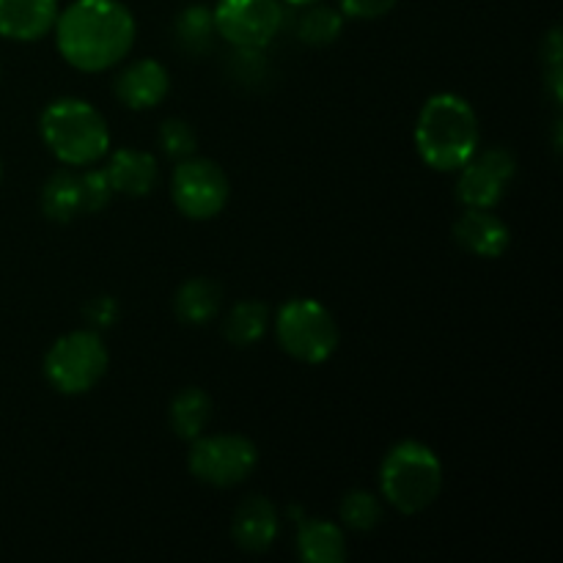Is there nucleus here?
Segmentation results:
<instances>
[{"instance_id":"nucleus-1","label":"nucleus","mask_w":563,"mask_h":563,"mask_svg":"<svg viewBox=\"0 0 563 563\" xmlns=\"http://www.w3.org/2000/svg\"><path fill=\"white\" fill-rule=\"evenodd\" d=\"M53 31L66 64L80 71H104L130 55L137 27L121 0H75L58 11Z\"/></svg>"},{"instance_id":"nucleus-2","label":"nucleus","mask_w":563,"mask_h":563,"mask_svg":"<svg viewBox=\"0 0 563 563\" xmlns=\"http://www.w3.org/2000/svg\"><path fill=\"white\" fill-rule=\"evenodd\" d=\"M416 146L434 170H460L478 152V119L460 93H434L418 113Z\"/></svg>"},{"instance_id":"nucleus-3","label":"nucleus","mask_w":563,"mask_h":563,"mask_svg":"<svg viewBox=\"0 0 563 563\" xmlns=\"http://www.w3.org/2000/svg\"><path fill=\"white\" fill-rule=\"evenodd\" d=\"M38 130H42V141L47 143L49 152L71 168L99 163L110 148L108 121L86 99H53L42 110Z\"/></svg>"},{"instance_id":"nucleus-4","label":"nucleus","mask_w":563,"mask_h":563,"mask_svg":"<svg viewBox=\"0 0 563 563\" xmlns=\"http://www.w3.org/2000/svg\"><path fill=\"white\" fill-rule=\"evenodd\" d=\"M379 489L396 511L421 515L443 489V462L429 445L418 440H401L383 460Z\"/></svg>"},{"instance_id":"nucleus-5","label":"nucleus","mask_w":563,"mask_h":563,"mask_svg":"<svg viewBox=\"0 0 563 563\" xmlns=\"http://www.w3.org/2000/svg\"><path fill=\"white\" fill-rule=\"evenodd\" d=\"M275 335L286 355L308 363V366L328 363L341 341V330L333 313L311 297H291L278 308Z\"/></svg>"},{"instance_id":"nucleus-6","label":"nucleus","mask_w":563,"mask_h":563,"mask_svg":"<svg viewBox=\"0 0 563 563\" xmlns=\"http://www.w3.org/2000/svg\"><path fill=\"white\" fill-rule=\"evenodd\" d=\"M108 346L97 330H75L49 346L44 357V377L58 394H88L108 372Z\"/></svg>"},{"instance_id":"nucleus-7","label":"nucleus","mask_w":563,"mask_h":563,"mask_svg":"<svg viewBox=\"0 0 563 563\" xmlns=\"http://www.w3.org/2000/svg\"><path fill=\"white\" fill-rule=\"evenodd\" d=\"M187 465L192 476L209 487H236L256 471L258 449L242 434H201L192 440Z\"/></svg>"},{"instance_id":"nucleus-8","label":"nucleus","mask_w":563,"mask_h":563,"mask_svg":"<svg viewBox=\"0 0 563 563\" xmlns=\"http://www.w3.org/2000/svg\"><path fill=\"white\" fill-rule=\"evenodd\" d=\"M174 203L185 218L212 220L225 209L231 196V185L225 170L218 163L203 157L179 159L170 179Z\"/></svg>"},{"instance_id":"nucleus-9","label":"nucleus","mask_w":563,"mask_h":563,"mask_svg":"<svg viewBox=\"0 0 563 563\" xmlns=\"http://www.w3.org/2000/svg\"><path fill=\"white\" fill-rule=\"evenodd\" d=\"M284 0H218L214 31L234 47L264 49L284 27Z\"/></svg>"},{"instance_id":"nucleus-10","label":"nucleus","mask_w":563,"mask_h":563,"mask_svg":"<svg viewBox=\"0 0 563 563\" xmlns=\"http://www.w3.org/2000/svg\"><path fill=\"white\" fill-rule=\"evenodd\" d=\"M517 176L515 154L506 148H489V152H476L460 168L456 179V198L465 207L493 209L504 201L511 181Z\"/></svg>"},{"instance_id":"nucleus-11","label":"nucleus","mask_w":563,"mask_h":563,"mask_svg":"<svg viewBox=\"0 0 563 563\" xmlns=\"http://www.w3.org/2000/svg\"><path fill=\"white\" fill-rule=\"evenodd\" d=\"M454 240L462 251L478 258H498L509 251L511 231L493 209L465 207L454 223Z\"/></svg>"},{"instance_id":"nucleus-12","label":"nucleus","mask_w":563,"mask_h":563,"mask_svg":"<svg viewBox=\"0 0 563 563\" xmlns=\"http://www.w3.org/2000/svg\"><path fill=\"white\" fill-rule=\"evenodd\" d=\"M170 91V75L159 60L137 58L115 77V97L130 110L157 108Z\"/></svg>"},{"instance_id":"nucleus-13","label":"nucleus","mask_w":563,"mask_h":563,"mask_svg":"<svg viewBox=\"0 0 563 563\" xmlns=\"http://www.w3.org/2000/svg\"><path fill=\"white\" fill-rule=\"evenodd\" d=\"M278 509L264 495H247L234 511L231 537L245 553H264L278 537Z\"/></svg>"},{"instance_id":"nucleus-14","label":"nucleus","mask_w":563,"mask_h":563,"mask_svg":"<svg viewBox=\"0 0 563 563\" xmlns=\"http://www.w3.org/2000/svg\"><path fill=\"white\" fill-rule=\"evenodd\" d=\"M58 0H0V36L38 42L58 20Z\"/></svg>"},{"instance_id":"nucleus-15","label":"nucleus","mask_w":563,"mask_h":563,"mask_svg":"<svg viewBox=\"0 0 563 563\" xmlns=\"http://www.w3.org/2000/svg\"><path fill=\"white\" fill-rule=\"evenodd\" d=\"M104 174H108L110 185H113V192L141 198L148 196L157 187L159 165L154 159V154L141 152V148H119L110 157Z\"/></svg>"},{"instance_id":"nucleus-16","label":"nucleus","mask_w":563,"mask_h":563,"mask_svg":"<svg viewBox=\"0 0 563 563\" xmlns=\"http://www.w3.org/2000/svg\"><path fill=\"white\" fill-rule=\"evenodd\" d=\"M297 553L308 563H341L346 559V539L335 522L302 517L297 522Z\"/></svg>"},{"instance_id":"nucleus-17","label":"nucleus","mask_w":563,"mask_h":563,"mask_svg":"<svg viewBox=\"0 0 563 563\" xmlns=\"http://www.w3.org/2000/svg\"><path fill=\"white\" fill-rule=\"evenodd\" d=\"M220 306H223V291L209 278L185 280L174 297V311L185 324L212 322L218 317Z\"/></svg>"},{"instance_id":"nucleus-18","label":"nucleus","mask_w":563,"mask_h":563,"mask_svg":"<svg viewBox=\"0 0 563 563\" xmlns=\"http://www.w3.org/2000/svg\"><path fill=\"white\" fill-rule=\"evenodd\" d=\"M212 421V399L201 388H181L170 401V427L181 440L201 438Z\"/></svg>"},{"instance_id":"nucleus-19","label":"nucleus","mask_w":563,"mask_h":563,"mask_svg":"<svg viewBox=\"0 0 563 563\" xmlns=\"http://www.w3.org/2000/svg\"><path fill=\"white\" fill-rule=\"evenodd\" d=\"M42 212L53 223H69L77 214H82L80 176L71 170H58L49 176L42 190Z\"/></svg>"},{"instance_id":"nucleus-20","label":"nucleus","mask_w":563,"mask_h":563,"mask_svg":"<svg viewBox=\"0 0 563 563\" xmlns=\"http://www.w3.org/2000/svg\"><path fill=\"white\" fill-rule=\"evenodd\" d=\"M302 14L297 16V38L311 47H328L344 31V14L333 5H324L322 0L311 5H302Z\"/></svg>"},{"instance_id":"nucleus-21","label":"nucleus","mask_w":563,"mask_h":563,"mask_svg":"<svg viewBox=\"0 0 563 563\" xmlns=\"http://www.w3.org/2000/svg\"><path fill=\"white\" fill-rule=\"evenodd\" d=\"M269 308L258 300H242L231 308L229 319L223 324L225 339L234 346H251L267 333Z\"/></svg>"},{"instance_id":"nucleus-22","label":"nucleus","mask_w":563,"mask_h":563,"mask_svg":"<svg viewBox=\"0 0 563 563\" xmlns=\"http://www.w3.org/2000/svg\"><path fill=\"white\" fill-rule=\"evenodd\" d=\"M214 33L218 31H214L212 9H207L201 3L187 5L179 14V20H176V38H179L181 49H187L192 55L207 53L212 47Z\"/></svg>"},{"instance_id":"nucleus-23","label":"nucleus","mask_w":563,"mask_h":563,"mask_svg":"<svg viewBox=\"0 0 563 563\" xmlns=\"http://www.w3.org/2000/svg\"><path fill=\"white\" fill-rule=\"evenodd\" d=\"M341 522L352 531H374L383 522V500L366 489H352L341 500Z\"/></svg>"},{"instance_id":"nucleus-24","label":"nucleus","mask_w":563,"mask_h":563,"mask_svg":"<svg viewBox=\"0 0 563 563\" xmlns=\"http://www.w3.org/2000/svg\"><path fill=\"white\" fill-rule=\"evenodd\" d=\"M157 141L159 148L174 159L192 157V152H196L198 146L196 130H192L185 119H165L163 124H159Z\"/></svg>"},{"instance_id":"nucleus-25","label":"nucleus","mask_w":563,"mask_h":563,"mask_svg":"<svg viewBox=\"0 0 563 563\" xmlns=\"http://www.w3.org/2000/svg\"><path fill=\"white\" fill-rule=\"evenodd\" d=\"M77 176H80L82 212L86 214L102 212V209L110 203V198H113V185H110L104 168H93V170H86V174H77Z\"/></svg>"},{"instance_id":"nucleus-26","label":"nucleus","mask_w":563,"mask_h":563,"mask_svg":"<svg viewBox=\"0 0 563 563\" xmlns=\"http://www.w3.org/2000/svg\"><path fill=\"white\" fill-rule=\"evenodd\" d=\"M544 66H548V86L553 93L555 104H561V27H553L548 33V42L542 47Z\"/></svg>"},{"instance_id":"nucleus-27","label":"nucleus","mask_w":563,"mask_h":563,"mask_svg":"<svg viewBox=\"0 0 563 563\" xmlns=\"http://www.w3.org/2000/svg\"><path fill=\"white\" fill-rule=\"evenodd\" d=\"M341 14L352 16V20H379L388 11H394V5L399 0H339Z\"/></svg>"},{"instance_id":"nucleus-28","label":"nucleus","mask_w":563,"mask_h":563,"mask_svg":"<svg viewBox=\"0 0 563 563\" xmlns=\"http://www.w3.org/2000/svg\"><path fill=\"white\" fill-rule=\"evenodd\" d=\"M119 313H121L119 302L108 295L93 297V300L86 306V319L93 324V328H110V324L119 319Z\"/></svg>"},{"instance_id":"nucleus-29","label":"nucleus","mask_w":563,"mask_h":563,"mask_svg":"<svg viewBox=\"0 0 563 563\" xmlns=\"http://www.w3.org/2000/svg\"><path fill=\"white\" fill-rule=\"evenodd\" d=\"M284 3H289V5H311V3H319V0H284Z\"/></svg>"},{"instance_id":"nucleus-30","label":"nucleus","mask_w":563,"mask_h":563,"mask_svg":"<svg viewBox=\"0 0 563 563\" xmlns=\"http://www.w3.org/2000/svg\"><path fill=\"white\" fill-rule=\"evenodd\" d=\"M0 179H3V165H0Z\"/></svg>"}]
</instances>
